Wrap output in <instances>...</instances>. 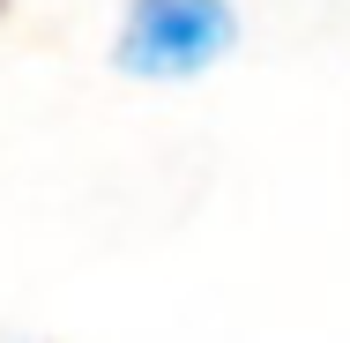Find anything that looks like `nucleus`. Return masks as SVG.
<instances>
[{"label":"nucleus","instance_id":"1","mask_svg":"<svg viewBox=\"0 0 350 343\" xmlns=\"http://www.w3.org/2000/svg\"><path fill=\"white\" fill-rule=\"evenodd\" d=\"M231 45V8L224 0H135L120 30V68L127 75H202Z\"/></svg>","mask_w":350,"mask_h":343},{"label":"nucleus","instance_id":"2","mask_svg":"<svg viewBox=\"0 0 350 343\" xmlns=\"http://www.w3.org/2000/svg\"><path fill=\"white\" fill-rule=\"evenodd\" d=\"M0 8H8V0H0Z\"/></svg>","mask_w":350,"mask_h":343}]
</instances>
